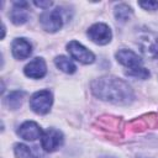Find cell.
<instances>
[{
  "instance_id": "obj_12",
  "label": "cell",
  "mask_w": 158,
  "mask_h": 158,
  "mask_svg": "<svg viewBox=\"0 0 158 158\" xmlns=\"http://www.w3.org/2000/svg\"><path fill=\"white\" fill-rule=\"evenodd\" d=\"M28 4L26 1H15L12 10L10 12V20L15 25H22L27 21L28 19V10H27Z\"/></svg>"
},
{
  "instance_id": "obj_4",
  "label": "cell",
  "mask_w": 158,
  "mask_h": 158,
  "mask_svg": "<svg viewBox=\"0 0 158 158\" xmlns=\"http://www.w3.org/2000/svg\"><path fill=\"white\" fill-rule=\"evenodd\" d=\"M52 102H53V96L49 93V90H40L31 96L30 107L36 114L44 115L51 110Z\"/></svg>"
},
{
  "instance_id": "obj_9",
  "label": "cell",
  "mask_w": 158,
  "mask_h": 158,
  "mask_svg": "<svg viewBox=\"0 0 158 158\" xmlns=\"http://www.w3.org/2000/svg\"><path fill=\"white\" fill-rule=\"evenodd\" d=\"M42 133L43 132H42L41 127L36 122H33V121H26V122H23L19 127V130H17V135L21 138L26 139V141H35L37 138H41Z\"/></svg>"
},
{
  "instance_id": "obj_3",
  "label": "cell",
  "mask_w": 158,
  "mask_h": 158,
  "mask_svg": "<svg viewBox=\"0 0 158 158\" xmlns=\"http://www.w3.org/2000/svg\"><path fill=\"white\" fill-rule=\"evenodd\" d=\"M40 23L47 32H57L63 26V14L60 7L46 10L40 16Z\"/></svg>"
},
{
  "instance_id": "obj_1",
  "label": "cell",
  "mask_w": 158,
  "mask_h": 158,
  "mask_svg": "<svg viewBox=\"0 0 158 158\" xmlns=\"http://www.w3.org/2000/svg\"><path fill=\"white\" fill-rule=\"evenodd\" d=\"M91 91L100 100L115 105H128L135 98L131 86L125 80L111 75L95 79L91 83Z\"/></svg>"
},
{
  "instance_id": "obj_18",
  "label": "cell",
  "mask_w": 158,
  "mask_h": 158,
  "mask_svg": "<svg viewBox=\"0 0 158 158\" xmlns=\"http://www.w3.org/2000/svg\"><path fill=\"white\" fill-rule=\"evenodd\" d=\"M138 5L144 10H149V11L158 10V1H139Z\"/></svg>"
},
{
  "instance_id": "obj_13",
  "label": "cell",
  "mask_w": 158,
  "mask_h": 158,
  "mask_svg": "<svg viewBox=\"0 0 158 158\" xmlns=\"http://www.w3.org/2000/svg\"><path fill=\"white\" fill-rule=\"evenodd\" d=\"M23 96H25V93H23V91H21V90H15V91H11V93L7 95L5 102H6V105H7L11 110H16V109H19V107L21 106V104H22V101H23Z\"/></svg>"
},
{
  "instance_id": "obj_14",
  "label": "cell",
  "mask_w": 158,
  "mask_h": 158,
  "mask_svg": "<svg viewBox=\"0 0 158 158\" xmlns=\"http://www.w3.org/2000/svg\"><path fill=\"white\" fill-rule=\"evenodd\" d=\"M54 63H56V65H57L58 69H60L62 72H64L67 74H73L75 72V69H77L75 64L69 58H67L64 56H58L54 59Z\"/></svg>"
},
{
  "instance_id": "obj_16",
  "label": "cell",
  "mask_w": 158,
  "mask_h": 158,
  "mask_svg": "<svg viewBox=\"0 0 158 158\" xmlns=\"http://www.w3.org/2000/svg\"><path fill=\"white\" fill-rule=\"evenodd\" d=\"M14 151H15L16 158H40L37 154H35L32 152V149L30 147H27L26 144H22V143L15 144Z\"/></svg>"
},
{
  "instance_id": "obj_10",
  "label": "cell",
  "mask_w": 158,
  "mask_h": 158,
  "mask_svg": "<svg viewBox=\"0 0 158 158\" xmlns=\"http://www.w3.org/2000/svg\"><path fill=\"white\" fill-rule=\"evenodd\" d=\"M23 72L28 78L40 79V78H43L46 75L47 67H46V63L42 58H35L25 67Z\"/></svg>"
},
{
  "instance_id": "obj_7",
  "label": "cell",
  "mask_w": 158,
  "mask_h": 158,
  "mask_svg": "<svg viewBox=\"0 0 158 158\" xmlns=\"http://www.w3.org/2000/svg\"><path fill=\"white\" fill-rule=\"evenodd\" d=\"M88 37L96 44H106L111 41L112 33L107 25L95 23L88 30Z\"/></svg>"
},
{
  "instance_id": "obj_15",
  "label": "cell",
  "mask_w": 158,
  "mask_h": 158,
  "mask_svg": "<svg viewBox=\"0 0 158 158\" xmlns=\"http://www.w3.org/2000/svg\"><path fill=\"white\" fill-rule=\"evenodd\" d=\"M114 14H115V17H116L117 21L126 22L132 16V9L126 4H120V5H117L115 7Z\"/></svg>"
},
{
  "instance_id": "obj_19",
  "label": "cell",
  "mask_w": 158,
  "mask_h": 158,
  "mask_svg": "<svg viewBox=\"0 0 158 158\" xmlns=\"http://www.w3.org/2000/svg\"><path fill=\"white\" fill-rule=\"evenodd\" d=\"M33 4L38 7H42V9H49L53 5L52 1H33Z\"/></svg>"
},
{
  "instance_id": "obj_8",
  "label": "cell",
  "mask_w": 158,
  "mask_h": 158,
  "mask_svg": "<svg viewBox=\"0 0 158 158\" xmlns=\"http://www.w3.org/2000/svg\"><path fill=\"white\" fill-rule=\"evenodd\" d=\"M116 59L118 63H121L128 69L139 68L142 67V63H143L142 59L130 49H120L118 52H116Z\"/></svg>"
},
{
  "instance_id": "obj_5",
  "label": "cell",
  "mask_w": 158,
  "mask_h": 158,
  "mask_svg": "<svg viewBox=\"0 0 158 158\" xmlns=\"http://www.w3.org/2000/svg\"><path fill=\"white\" fill-rule=\"evenodd\" d=\"M63 133L56 128L46 130L41 136V146L46 152H54L63 144Z\"/></svg>"
},
{
  "instance_id": "obj_6",
  "label": "cell",
  "mask_w": 158,
  "mask_h": 158,
  "mask_svg": "<svg viewBox=\"0 0 158 158\" xmlns=\"http://www.w3.org/2000/svg\"><path fill=\"white\" fill-rule=\"evenodd\" d=\"M67 51L69 52V54L72 56V58H74L75 60L84 63V64H90L95 60V56L91 51H89L88 48H85L83 44H80L77 41H70L67 44Z\"/></svg>"
},
{
  "instance_id": "obj_2",
  "label": "cell",
  "mask_w": 158,
  "mask_h": 158,
  "mask_svg": "<svg viewBox=\"0 0 158 158\" xmlns=\"http://www.w3.org/2000/svg\"><path fill=\"white\" fill-rule=\"evenodd\" d=\"M137 46L139 47L142 54L147 58H157L158 57V35L144 30L141 31L137 36Z\"/></svg>"
},
{
  "instance_id": "obj_17",
  "label": "cell",
  "mask_w": 158,
  "mask_h": 158,
  "mask_svg": "<svg viewBox=\"0 0 158 158\" xmlns=\"http://www.w3.org/2000/svg\"><path fill=\"white\" fill-rule=\"evenodd\" d=\"M126 74L128 77H132V78H136V79H147L149 77V72L148 69L143 68V67H139V68H135V69H128L126 72Z\"/></svg>"
},
{
  "instance_id": "obj_11",
  "label": "cell",
  "mask_w": 158,
  "mask_h": 158,
  "mask_svg": "<svg viewBox=\"0 0 158 158\" xmlns=\"http://www.w3.org/2000/svg\"><path fill=\"white\" fill-rule=\"evenodd\" d=\"M11 51H12V56L16 59L22 60L28 58L30 54L32 53V44L26 38H16L12 42Z\"/></svg>"
}]
</instances>
